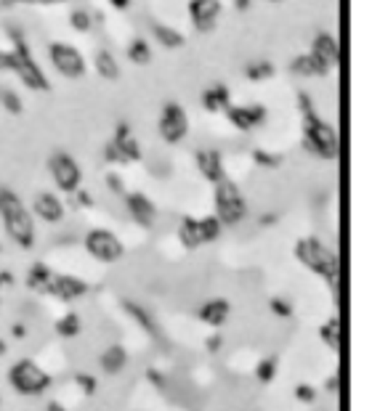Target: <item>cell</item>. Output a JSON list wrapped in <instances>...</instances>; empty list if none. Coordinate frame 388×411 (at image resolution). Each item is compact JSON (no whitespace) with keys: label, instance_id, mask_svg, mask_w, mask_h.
Segmentation results:
<instances>
[{"label":"cell","instance_id":"d6986e66","mask_svg":"<svg viewBox=\"0 0 388 411\" xmlns=\"http://www.w3.org/2000/svg\"><path fill=\"white\" fill-rule=\"evenodd\" d=\"M232 316V303L227 298H210L197 308V318L213 329H221Z\"/></svg>","mask_w":388,"mask_h":411},{"label":"cell","instance_id":"d4e9b609","mask_svg":"<svg viewBox=\"0 0 388 411\" xmlns=\"http://www.w3.org/2000/svg\"><path fill=\"white\" fill-rule=\"evenodd\" d=\"M290 72L295 77H327L330 75V69L324 64H319L312 54H301V56H295L290 61Z\"/></svg>","mask_w":388,"mask_h":411},{"label":"cell","instance_id":"4fadbf2b","mask_svg":"<svg viewBox=\"0 0 388 411\" xmlns=\"http://www.w3.org/2000/svg\"><path fill=\"white\" fill-rule=\"evenodd\" d=\"M269 117V109H266L264 103H242V106H229L227 109V120L232 128H237L239 133H250L261 128Z\"/></svg>","mask_w":388,"mask_h":411},{"label":"cell","instance_id":"836d02e7","mask_svg":"<svg viewBox=\"0 0 388 411\" xmlns=\"http://www.w3.org/2000/svg\"><path fill=\"white\" fill-rule=\"evenodd\" d=\"M69 27L75 29V32H91L94 29V14L88 9H72L69 11Z\"/></svg>","mask_w":388,"mask_h":411},{"label":"cell","instance_id":"bcb514c9","mask_svg":"<svg viewBox=\"0 0 388 411\" xmlns=\"http://www.w3.org/2000/svg\"><path fill=\"white\" fill-rule=\"evenodd\" d=\"M11 337H14V340H24V337H27V327H24V324H14V327H11Z\"/></svg>","mask_w":388,"mask_h":411},{"label":"cell","instance_id":"7bdbcfd3","mask_svg":"<svg viewBox=\"0 0 388 411\" xmlns=\"http://www.w3.org/2000/svg\"><path fill=\"white\" fill-rule=\"evenodd\" d=\"M205 347H208V353H218V350H221V347H224V337L218 335H210L208 340H205Z\"/></svg>","mask_w":388,"mask_h":411},{"label":"cell","instance_id":"ee69618b","mask_svg":"<svg viewBox=\"0 0 388 411\" xmlns=\"http://www.w3.org/2000/svg\"><path fill=\"white\" fill-rule=\"evenodd\" d=\"M14 281H16V276H14L11 271H0V290H11Z\"/></svg>","mask_w":388,"mask_h":411},{"label":"cell","instance_id":"9c48e42d","mask_svg":"<svg viewBox=\"0 0 388 411\" xmlns=\"http://www.w3.org/2000/svg\"><path fill=\"white\" fill-rule=\"evenodd\" d=\"M83 247L86 253L99 263H117L123 260L125 247L120 242V236L106 231V228H91L86 236H83Z\"/></svg>","mask_w":388,"mask_h":411},{"label":"cell","instance_id":"816d5d0a","mask_svg":"<svg viewBox=\"0 0 388 411\" xmlns=\"http://www.w3.org/2000/svg\"><path fill=\"white\" fill-rule=\"evenodd\" d=\"M56 3H64V0H40V6H56Z\"/></svg>","mask_w":388,"mask_h":411},{"label":"cell","instance_id":"ac0fdd59","mask_svg":"<svg viewBox=\"0 0 388 411\" xmlns=\"http://www.w3.org/2000/svg\"><path fill=\"white\" fill-rule=\"evenodd\" d=\"M319 64H324L327 69H335L338 66V61H341V46H338V40H335V35H330V32H317L314 35V43H312V51H309Z\"/></svg>","mask_w":388,"mask_h":411},{"label":"cell","instance_id":"5bb4252c","mask_svg":"<svg viewBox=\"0 0 388 411\" xmlns=\"http://www.w3.org/2000/svg\"><path fill=\"white\" fill-rule=\"evenodd\" d=\"M88 287L83 279H77V276H69V273H54V279L48 284V292L46 295H54L56 300L61 303H72V300H80L88 295Z\"/></svg>","mask_w":388,"mask_h":411},{"label":"cell","instance_id":"f6af8a7d","mask_svg":"<svg viewBox=\"0 0 388 411\" xmlns=\"http://www.w3.org/2000/svg\"><path fill=\"white\" fill-rule=\"evenodd\" d=\"M277 220H279V215H277V213H266V215L258 218V225H266V228H269V225H274Z\"/></svg>","mask_w":388,"mask_h":411},{"label":"cell","instance_id":"e0dca14e","mask_svg":"<svg viewBox=\"0 0 388 411\" xmlns=\"http://www.w3.org/2000/svg\"><path fill=\"white\" fill-rule=\"evenodd\" d=\"M32 218H40L43 223H61L64 220V202L59 199V194L54 191H40L32 202Z\"/></svg>","mask_w":388,"mask_h":411},{"label":"cell","instance_id":"f1b7e54d","mask_svg":"<svg viewBox=\"0 0 388 411\" xmlns=\"http://www.w3.org/2000/svg\"><path fill=\"white\" fill-rule=\"evenodd\" d=\"M341 318L332 316L327 318L322 327H319V340L324 342V347H330L332 353H338L341 350Z\"/></svg>","mask_w":388,"mask_h":411},{"label":"cell","instance_id":"30bf717a","mask_svg":"<svg viewBox=\"0 0 388 411\" xmlns=\"http://www.w3.org/2000/svg\"><path fill=\"white\" fill-rule=\"evenodd\" d=\"M48 170H51V178L56 183L59 191L64 194H75L80 188V181H83V170L77 165V159L69 154V151H54L48 157Z\"/></svg>","mask_w":388,"mask_h":411},{"label":"cell","instance_id":"7c38bea8","mask_svg":"<svg viewBox=\"0 0 388 411\" xmlns=\"http://www.w3.org/2000/svg\"><path fill=\"white\" fill-rule=\"evenodd\" d=\"M224 11V3L221 0H189L186 3V14H189L191 27L208 35L218 27V16Z\"/></svg>","mask_w":388,"mask_h":411},{"label":"cell","instance_id":"8992f818","mask_svg":"<svg viewBox=\"0 0 388 411\" xmlns=\"http://www.w3.org/2000/svg\"><path fill=\"white\" fill-rule=\"evenodd\" d=\"M9 382L19 395H43L54 385V377L46 369H40L32 358H21L11 366Z\"/></svg>","mask_w":388,"mask_h":411},{"label":"cell","instance_id":"277c9868","mask_svg":"<svg viewBox=\"0 0 388 411\" xmlns=\"http://www.w3.org/2000/svg\"><path fill=\"white\" fill-rule=\"evenodd\" d=\"M295 260L303 268H309L314 276H319L330 284L332 290L338 287V276H341V258L332 250L330 244H324L319 236H303L293 247Z\"/></svg>","mask_w":388,"mask_h":411},{"label":"cell","instance_id":"60d3db41","mask_svg":"<svg viewBox=\"0 0 388 411\" xmlns=\"http://www.w3.org/2000/svg\"><path fill=\"white\" fill-rule=\"evenodd\" d=\"M72 196H75V205L77 207H94V196L88 194L86 188H77Z\"/></svg>","mask_w":388,"mask_h":411},{"label":"cell","instance_id":"8d00e7d4","mask_svg":"<svg viewBox=\"0 0 388 411\" xmlns=\"http://www.w3.org/2000/svg\"><path fill=\"white\" fill-rule=\"evenodd\" d=\"M75 385L86 392V395H94L96 392V377H91V374L86 372H75Z\"/></svg>","mask_w":388,"mask_h":411},{"label":"cell","instance_id":"83f0119b","mask_svg":"<svg viewBox=\"0 0 388 411\" xmlns=\"http://www.w3.org/2000/svg\"><path fill=\"white\" fill-rule=\"evenodd\" d=\"M54 332L59 337H64V340H75L80 332H83V318L77 316L75 310H66L64 316L56 318V324H54Z\"/></svg>","mask_w":388,"mask_h":411},{"label":"cell","instance_id":"9f6ffc18","mask_svg":"<svg viewBox=\"0 0 388 411\" xmlns=\"http://www.w3.org/2000/svg\"><path fill=\"white\" fill-rule=\"evenodd\" d=\"M0 253H3V247H0Z\"/></svg>","mask_w":388,"mask_h":411},{"label":"cell","instance_id":"7a4b0ae2","mask_svg":"<svg viewBox=\"0 0 388 411\" xmlns=\"http://www.w3.org/2000/svg\"><path fill=\"white\" fill-rule=\"evenodd\" d=\"M3 32L9 35L11 46H14L9 51V72H14V75L21 80V85H27L29 91H35V93L51 91V83H48L43 66L35 61L32 51H29L24 29H21L19 24H14V21H6V24H3Z\"/></svg>","mask_w":388,"mask_h":411},{"label":"cell","instance_id":"db71d44e","mask_svg":"<svg viewBox=\"0 0 388 411\" xmlns=\"http://www.w3.org/2000/svg\"><path fill=\"white\" fill-rule=\"evenodd\" d=\"M269 3H279V0H269Z\"/></svg>","mask_w":388,"mask_h":411},{"label":"cell","instance_id":"7dc6e473","mask_svg":"<svg viewBox=\"0 0 388 411\" xmlns=\"http://www.w3.org/2000/svg\"><path fill=\"white\" fill-rule=\"evenodd\" d=\"M112 9H117V11H125L128 6H131V0H106Z\"/></svg>","mask_w":388,"mask_h":411},{"label":"cell","instance_id":"11a10c76","mask_svg":"<svg viewBox=\"0 0 388 411\" xmlns=\"http://www.w3.org/2000/svg\"><path fill=\"white\" fill-rule=\"evenodd\" d=\"M0 9H3V0H0Z\"/></svg>","mask_w":388,"mask_h":411},{"label":"cell","instance_id":"f546056e","mask_svg":"<svg viewBox=\"0 0 388 411\" xmlns=\"http://www.w3.org/2000/svg\"><path fill=\"white\" fill-rule=\"evenodd\" d=\"M125 56H128V61L136 66H146L151 61V46L146 38H133L131 43H128V48H125Z\"/></svg>","mask_w":388,"mask_h":411},{"label":"cell","instance_id":"f35d334b","mask_svg":"<svg viewBox=\"0 0 388 411\" xmlns=\"http://www.w3.org/2000/svg\"><path fill=\"white\" fill-rule=\"evenodd\" d=\"M295 401H298V403H314V401H317V390H314L312 385H298V387H295Z\"/></svg>","mask_w":388,"mask_h":411},{"label":"cell","instance_id":"ab89813d","mask_svg":"<svg viewBox=\"0 0 388 411\" xmlns=\"http://www.w3.org/2000/svg\"><path fill=\"white\" fill-rule=\"evenodd\" d=\"M104 159L109 162V165H123V159H120V154H117V149H114L112 141H106L104 146Z\"/></svg>","mask_w":388,"mask_h":411},{"label":"cell","instance_id":"7402d4cb","mask_svg":"<svg viewBox=\"0 0 388 411\" xmlns=\"http://www.w3.org/2000/svg\"><path fill=\"white\" fill-rule=\"evenodd\" d=\"M202 106H205V112L210 114L227 112L229 106H232V91H229V85L213 83L210 88H205V91H202Z\"/></svg>","mask_w":388,"mask_h":411},{"label":"cell","instance_id":"5b68a950","mask_svg":"<svg viewBox=\"0 0 388 411\" xmlns=\"http://www.w3.org/2000/svg\"><path fill=\"white\" fill-rule=\"evenodd\" d=\"M213 207L221 225H239L247 218V199L232 178H224L213 186Z\"/></svg>","mask_w":388,"mask_h":411},{"label":"cell","instance_id":"8fae6325","mask_svg":"<svg viewBox=\"0 0 388 411\" xmlns=\"http://www.w3.org/2000/svg\"><path fill=\"white\" fill-rule=\"evenodd\" d=\"M157 133H160V138L165 141V143H171V146L181 143V141L189 136V114H186V109H184L179 101H168L162 106Z\"/></svg>","mask_w":388,"mask_h":411},{"label":"cell","instance_id":"3957f363","mask_svg":"<svg viewBox=\"0 0 388 411\" xmlns=\"http://www.w3.org/2000/svg\"><path fill=\"white\" fill-rule=\"evenodd\" d=\"M0 223L6 228L11 242H16L21 250H32L38 242L35 218L21 202V196L9 186H0Z\"/></svg>","mask_w":388,"mask_h":411},{"label":"cell","instance_id":"f907efd6","mask_svg":"<svg viewBox=\"0 0 388 411\" xmlns=\"http://www.w3.org/2000/svg\"><path fill=\"white\" fill-rule=\"evenodd\" d=\"M46 411H66V409H64V403H59V401H48V403H46Z\"/></svg>","mask_w":388,"mask_h":411},{"label":"cell","instance_id":"52a82bcc","mask_svg":"<svg viewBox=\"0 0 388 411\" xmlns=\"http://www.w3.org/2000/svg\"><path fill=\"white\" fill-rule=\"evenodd\" d=\"M224 231V225L218 223L216 215H205V218H194V215H184L179 225V242L186 247V250H199L205 244L216 242L218 236Z\"/></svg>","mask_w":388,"mask_h":411},{"label":"cell","instance_id":"ffe728a7","mask_svg":"<svg viewBox=\"0 0 388 411\" xmlns=\"http://www.w3.org/2000/svg\"><path fill=\"white\" fill-rule=\"evenodd\" d=\"M194 162H197V170L202 173L205 181H210L213 186H216L218 181H224L227 178V170H224V157H221V151L216 149H199L194 154Z\"/></svg>","mask_w":388,"mask_h":411},{"label":"cell","instance_id":"4dcf8cb0","mask_svg":"<svg viewBox=\"0 0 388 411\" xmlns=\"http://www.w3.org/2000/svg\"><path fill=\"white\" fill-rule=\"evenodd\" d=\"M274 64L269 59H256V61H247L245 64V77L250 83H264V80H272L274 77Z\"/></svg>","mask_w":388,"mask_h":411},{"label":"cell","instance_id":"44dd1931","mask_svg":"<svg viewBox=\"0 0 388 411\" xmlns=\"http://www.w3.org/2000/svg\"><path fill=\"white\" fill-rule=\"evenodd\" d=\"M149 32H151V38H154V43H160V46L168 48V51L184 48V43H186V35H184L181 29L171 27V24H165V21L151 19L149 21Z\"/></svg>","mask_w":388,"mask_h":411},{"label":"cell","instance_id":"c3c4849f","mask_svg":"<svg viewBox=\"0 0 388 411\" xmlns=\"http://www.w3.org/2000/svg\"><path fill=\"white\" fill-rule=\"evenodd\" d=\"M0 72H9V51L0 48Z\"/></svg>","mask_w":388,"mask_h":411},{"label":"cell","instance_id":"74e56055","mask_svg":"<svg viewBox=\"0 0 388 411\" xmlns=\"http://www.w3.org/2000/svg\"><path fill=\"white\" fill-rule=\"evenodd\" d=\"M104 183H106V188H109V191H112V194H117V196H125V194H128V191H125V183H123V178L117 176V173H106Z\"/></svg>","mask_w":388,"mask_h":411},{"label":"cell","instance_id":"484cf974","mask_svg":"<svg viewBox=\"0 0 388 411\" xmlns=\"http://www.w3.org/2000/svg\"><path fill=\"white\" fill-rule=\"evenodd\" d=\"M94 66H96V72H99V77H104L109 83L120 80V64H117V59H114V54L109 48H101V51L96 54Z\"/></svg>","mask_w":388,"mask_h":411},{"label":"cell","instance_id":"9a60e30c","mask_svg":"<svg viewBox=\"0 0 388 411\" xmlns=\"http://www.w3.org/2000/svg\"><path fill=\"white\" fill-rule=\"evenodd\" d=\"M123 199H125V210H128V215H131L133 223L141 225V228H149V225L154 223L157 207H154V202H151L144 191H128Z\"/></svg>","mask_w":388,"mask_h":411},{"label":"cell","instance_id":"d590c367","mask_svg":"<svg viewBox=\"0 0 388 411\" xmlns=\"http://www.w3.org/2000/svg\"><path fill=\"white\" fill-rule=\"evenodd\" d=\"M269 310H272L277 318H290L293 316V303L287 298H279V295H277V298L269 300Z\"/></svg>","mask_w":388,"mask_h":411},{"label":"cell","instance_id":"6da1fadb","mask_svg":"<svg viewBox=\"0 0 388 411\" xmlns=\"http://www.w3.org/2000/svg\"><path fill=\"white\" fill-rule=\"evenodd\" d=\"M298 109H301L303 117V146L309 154L324 159V162H332L341 154V141H338V131L332 128L330 122L322 120L317 114V106H314L312 96L309 93H298Z\"/></svg>","mask_w":388,"mask_h":411},{"label":"cell","instance_id":"1f68e13d","mask_svg":"<svg viewBox=\"0 0 388 411\" xmlns=\"http://www.w3.org/2000/svg\"><path fill=\"white\" fill-rule=\"evenodd\" d=\"M277 369H279V358L277 355H266V358H261L256 364V380L261 385H269L272 380L277 377Z\"/></svg>","mask_w":388,"mask_h":411},{"label":"cell","instance_id":"f5cc1de1","mask_svg":"<svg viewBox=\"0 0 388 411\" xmlns=\"http://www.w3.org/2000/svg\"><path fill=\"white\" fill-rule=\"evenodd\" d=\"M6 353V340H0V355Z\"/></svg>","mask_w":388,"mask_h":411},{"label":"cell","instance_id":"e575fe53","mask_svg":"<svg viewBox=\"0 0 388 411\" xmlns=\"http://www.w3.org/2000/svg\"><path fill=\"white\" fill-rule=\"evenodd\" d=\"M253 162H256L258 168L264 170H277L282 168V154H277V151H269V149H253Z\"/></svg>","mask_w":388,"mask_h":411},{"label":"cell","instance_id":"b9f144b4","mask_svg":"<svg viewBox=\"0 0 388 411\" xmlns=\"http://www.w3.org/2000/svg\"><path fill=\"white\" fill-rule=\"evenodd\" d=\"M146 380H149L154 387H165V382H168L165 374H162L160 369H146Z\"/></svg>","mask_w":388,"mask_h":411},{"label":"cell","instance_id":"cb8c5ba5","mask_svg":"<svg viewBox=\"0 0 388 411\" xmlns=\"http://www.w3.org/2000/svg\"><path fill=\"white\" fill-rule=\"evenodd\" d=\"M99 366H101L104 374L117 377V374L128 366V350H125L123 345H109L104 353H101V358H99Z\"/></svg>","mask_w":388,"mask_h":411},{"label":"cell","instance_id":"4316f807","mask_svg":"<svg viewBox=\"0 0 388 411\" xmlns=\"http://www.w3.org/2000/svg\"><path fill=\"white\" fill-rule=\"evenodd\" d=\"M54 279V271L48 268L46 263H32L27 271V287L35 292H48V284Z\"/></svg>","mask_w":388,"mask_h":411},{"label":"cell","instance_id":"2e32d148","mask_svg":"<svg viewBox=\"0 0 388 411\" xmlns=\"http://www.w3.org/2000/svg\"><path fill=\"white\" fill-rule=\"evenodd\" d=\"M114 143V149H117V154H120V159H123V165H128V162H141L144 157V149L141 143L136 141V136H133L131 125L128 122H117V128H114V136L109 138Z\"/></svg>","mask_w":388,"mask_h":411},{"label":"cell","instance_id":"d6a6232c","mask_svg":"<svg viewBox=\"0 0 388 411\" xmlns=\"http://www.w3.org/2000/svg\"><path fill=\"white\" fill-rule=\"evenodd\" d=\"M0 106H3L9 114L24 112V101H21V96L16 93L14 88H6V85H0Z\"/></svg>","mask_w":388,"mask_h":411},{"label":"cell","instance_id":"681fc988","mask_svg":"<svg viewBox=\"0 0 388 411\" xmlns=\"http://www.w3.org/2000/svg\"><path fill=\"white\" fill-rule=\"evenodd\" d=\"M250 3H253V0H232V6L237 11H247L250 9Z\"/></svg>","mask_w":388,"mask_h":411},{"label":"cell","instance_id":"ba28073f","mask_svg":"<svg viewBox=\"0 0 388 411\" xmlns=\"http://www.w3.org/2000/svg\"><path fill=\"white\" fill-rule=\"evenodd\" d=\"M48 61H51V66H54L61 77H66V80H80L88 69L86 56L80 54V48L69 46L64 40H56V43L48 46Z\"/></svg>","mask_w":388,"mask_h":411},{"label":"cell","instance_id":"603a6c76","mask_svg":"<svg viewBox=\"0 0 388 411\" xmlns=\"http://www.w3.org/2000/svg\"><path fill=\"white\" fill-rule=\"evenodd\" d=\"M123 308L128 310V316L139 324V327L146 332L149 337H154V340H162V332H160V324L154 321V316H151L149 310L144 308V305H139V303H133V300H123Z\"/></svg>","mask_w":388,"mask_h":411}]
</instances>
